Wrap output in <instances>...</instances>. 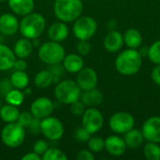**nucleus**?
<instances>
[{
  "label": "nucleus",
  "mask_w": 160,
  "mask_h": 160,
  "mask_svg": "<svg viewBox=\"0 0 160 160\" xmlns=\"http://www.w3.org/2000/svg\"><path fill=\"white\" fill-rule=\"evenodd\" d=\"M143 155L148 160H160L159 143L148 142L143 147Z\"/></svg>",
  "instance_id": "29"
},
{
  "label": "nucleus",
  "mask_w": 160,
  "mask_h": 160,
  "mask_svg": "<svg viewBox=\"0 0 160 160\" xmlns=\"http://www.w3.org/2000/svg\"><path fill=\"white\" fill-rule=\"evenodd\" d=\"M48 148H49V144L47 142H45L44 140H38L34 143L33 152L42 157V155L48 150Z\"/></svg>",
  "instance_id": "37"
},
{
  "label": "nucleus",
  "mask_w": 160,
  "mask_h": 160,
  "mask_svg": "<svg viewBox=\"0 0 160 160\" xmlns=\"http://www.w3.org/2000/svg\"><path fill=\"white\" fill-rule=\"evenodd\" d=\"M46 20L40 13L31 12L22 17L19 24V31L23 38L29 39L38 38L44 32Z\"/></svg>",
  "instance_id": "2"
},
{
  "label": "nucleus",
  "mask_w": 160,
  "mask_h": 160,
  "mask_svg": "<svg viewBox=\"0 0 160 160\" xmlns=\"http://www.w3.org/2000/svg\"><path fill=\"white\" fill-rule=\"evenodd\" d=\"M16 55L8 46L0 43V70L7 71L13 68Z\"/></svg>",
  "instance_id": "20"
},
{
  "label": "nucleus",
  "mask_w": 160,
  "mask_h": 160,
  "mask_svg": "<svg viewBox=\"0 0 160 160\" xmlns=\"http://www.w3.org/2000/svg\"><path fill=\"white\" fill-rule=\"evenodd\" d=\"M82 95V89L75 81L63 80L56 83L54 88L55 98L63 104H68L80 99Z\"/></svg>",
  "instance_id": "4"
},
{
  "label": "nucleus",
  "mask_w": 160,
  "mask_h": 160,
  "mask_svg": "<svg viewBox=\"0 0 160 160\" xmlns=\"http://www.w3.org/2000/svg\"><path fill=\"white\" fill-rule=\"evenodd\" d=\"M53 110V102L52 101V99L46 97L36 98L30 106V112L34 117L38 119H43L50 116L52 113Z\"/></svg>",
  "instance_id": "11"
},
{
  "label": "nucleus",
  "mask_w": 160,
  "mask_h": 160,
  "mask_svg": "<svg viewBox=\"0 0 160 160\" xmlns=\"http://www.w3.org/2000/svg\"><path fill=\"white\" fill-rule=\"evenodd\" d=\"M77 52L82 56H86L91 52V44L88 40H80L77 44Z\"/></svg>",
  "instance_id": "36"
},
{
  "label": "nucleus",
  "mask_w": 160,
  "mask_h": 160,
  "mask_svg": "<svg viewBox=\"0 0 160 160\" xmlns=\"http://www.w3.org/2000/svg\"><path fill=\"white\" fill-rule=\"evenodd\" d=\"M42 158L41 156L38 155L35 152H31V153H27L24 156L22 157V160H41Z\"/></svg>",
  "instance_id": "44"
},
{
  "label": "nucleus",
  "mask_w": 160,
  "mask_h": 160,
  "mask_svg": "<svg viewBox=\"0 0 160 160\" xmlns=\"http://www.w3.org/2000/svg\"><path fill=\"white\" fill-rule=\"evenodd\" d=\"M49 70L52 73L53 77H58V78H61L64 75L65 71H66L63 64L61 65L60 63L53 64V65H50Z\"/></svg>",
  "instance_id": "38"
},
{
  "label": "nucleus",
  "mask_w": 160,
  "mask_h": 160,
  "mask_svg": "<svg viewBox=\"0 0 160 160\" xmlns=\"http://www.w3.org/2000/svg\"><path fill=\"white\" fill-rule=\"evenodd\" d=\"M68 34H69V29L67 23L61 21L52 23L48 29V37L50 40L60 42V43L68 37Z\"/></svg>",
  "instance_id": "17"
},
{
  "label": "nucleus",
  "mask_w": 160,
  "mask_h": 160,
  "mask_svg": "<svg viewBox=\"0 0 160 160\" xmlns=\"http://www.w3.org/2000/svg\"><path fill=\"white\" fill-rule=\"evenodd\" d=\"M80 99L86 107H95L102 103L103 95L98 89L93 88L90 90L82 91Z\"/></svg>",
  "instance_id": "21"
},
{
  "label": "nucleus",
  "mask_w": 160,
  "mask_h": 160,
  "mask_svg": "<svg viewBox=\"0 0 160 160\" xmlns=\"http://www.w3.org/2000/svg\"><path fill=\"white\" fill-rule=\"evenodd\" d=\"M124 141L127 144L128 148L131 149H136L139 148L141 145H142L144 142V137L142 135V130L136 129V128H131L128 132L124 134Z\"/></svg>",
  "instance_id": "23"
},
{
  "label": "nucleus",
  "mask_w": 160,
  "mask_h": 160,
  "mask_svg": "<svg viewBox=\"0 0 160 160\" xmlns=\"http://www.w3.org/2000/svg\"><path fill=\"white\" fill-rule=\"evenodd\" d=\"M24 97H25V95L23 94V92L22 90L12 88L9 92H8L6 94L5 100L8 104L18 107L22 104V102L24 100Z\"/></svg>",
  "instance_id": "28"
},
{
  "label": "nucleus",
  "mask_w": 160,
  "mask_h": 160,
  "mask_svg": "<svg viewBox=\"0 0 160 160\" xmlns=\"http://www.w3.org/2000/svg\"><path fill=\"white\" fill-rule=\"evenodd\" d=\"M34 46L32 40L26 38L18 39L13 47V52L17 58H27L31 55Z\"/></svg>",
  "instance_id": "22"
},
{
  "label": "nucleus",
  "mask_w": 160,
  "mask_h": 160,
  "mask_svg": "<svg viewBox=\"0 0 160 160\" xmlns=\"http://www.w3.org/2000/svg\"><path fill=\"white\" fill-rule=\"evenodd\" d=\"M22 92H23V94H24L25 96H29V95H31L32 89H31L29 86H27V87H25V88L22 90Z\"/></svg>",
  "instance_id": "46"
},
{
  "label": "nucleus",
  "mask_w": 160,
  "mask_h": 160,
  "mask_svg": "<svg viewBox=\"0 0 160 160\" xmlns=\"http://www.w3.org/2000/svg\"><path fill=\"white\" fill-rule=\"evenodd\" d=\"M83 10L82 0H55L53 12L55 17L64 22H71L78 19Z\"/></svg>",
  "instance_id": "3"
},
{
  "label": "nucleus",
  "mask_w": 160,
  "mask_h": 160,
  "mask_svg": "<svg viewBox=\"0 0 160 160\" xmlns=\"http://www.w3.org/2000/svg\"><path fill=\"white\" fill-rule=\"evenodd\" d=\"M98 30V22L91 16H80L74 21L72 27L75 38L79 40L90 39Z\"/></svg>",
  "instance_id": "7"
},
{
  "label": "nucleus",
  "mask_w": 160,
  "mask_h": 160,
  "mask_svg": "<svg viewBox=\"0 0 160 160\" xmlns=\"http://www.w3.org/2000/svg\"><path fill=\"white\" fill-rule=\"evenodd\" d=\"M127 148L124 139L117 135L109 136L105 140V149L111 156L120 157L125 154Z\"/></svg>",
  "instance_id": "15"
},
{
  "label": "nucleus",
  "mask_w": 160,
  "mask_h": 160,
  "mask_svg": "<svg viewBox=\"0 0 160 160\" xmlns=\"http://www.w3.org/2000/svg\"><path fill=\"white\" fill-rule=\"evenodd\" d=\"M91 133L85 129L82 126L81 128H78L74 131V138L80 142H87L89 139L91 138Z\"/></svg>",
  "instance_id": "33"
},
{
  "label": "nucleus",
  "mask_w": 160,
  "mask_h": 160,
  "mask_svg": "<svg viewBox=\"0 0 160 160\" xmlns=\"http://www.w3.org/2000/svg\"><path fill=\"white\" fill-rule=\"evenodd\" d=\"M1 140L9 148H17L22 144L25 139V130L18 122L7 123L1 130Z\"/></svg>",
  "instance_id": "6"
},
{
  "label": "nucleus",
  "mask_w": 160,
  "mask_h": 160,
  "mask_svg": "<svg viewBox=\"0 0 160 160\" xmlns=\"http://www.w3.org/2000/svg\"><path fill=\"white\" fill-rule=\"evenodd\" d=\"M124 37V43L130 49H139L142 43V36L138 29L129 28L128 29Z\"/></svg>",
  "instance_id": "24"
},
{
  "label": "nucleus",
  "mask_w": 160,
  "mask_h": 160,
  "mask_svg": "<svg viewBox=\"0 0 160 160\" xmlns=\"http://www.w3.org/2000/svg\"><path fill=\"white\" fill-rule=\"evenodd\" d=\"M104 48L110 52H116L124 45V37L117 30H111L104 38Z\"/></svg>",
  "instance_id": "16"
},
{
  "label": "nucleus",
  "mask_w": 160,
  "mask_h": 160,
  "mask_svg": "<svg viewBox=\"0 0 160 160\" xmlns=\"http://www.w3.org/2000/svg\"><path fill=\"white\" fill-rule=\"evenodd\" d=\"M13 68L15 70H20V71H25L27 68V63L23 58H16Z\"/></svg>",
  "instance_id": "41"
},
{
  "label": "nucleus",
  "mask_w": 160,
  "mask_h": 160,
  "mask_svg": "<svg viewBox=\"0 0 160 160\" xmlns=\"http://www.w3.org/2000/svg\"><path fill=\"white\" fill-rule=\"evenodd\" d=\"M109 126L114 133L125 134L134 128L135 118L128 112H118L111 116Z\"/></svg>",
  "instance_id": "8"
},
{
  "label": "nucleus",
  "mask_w": 160,
  "mask_h": 160,
  "mask_svg": "<svg viewBox=\"0 0 160 160\" xmlns=\"http://www.w3.org/2000/svg\"><path fill=\"white\" fill-rule=\"evenodd\" d=\"M62 64L66 69V71L69 73H78L83 67H84V61L82 59V56L79 53H69L66 54L64 57Z\"/></svg>",
  "instance_id": "19"
},
{
  "label": "nucleus",
  "mask_w": 160,
  "mask_h": 160,
  "mask_svg": "<svg viewBox=\"0 0 160 160\" xmlns=\"http://www.w3.org/2000/svg\"><path fill=\"white\" fill-rule=\"evenodd\" d=\"M20 22L16 15L12 13H3L0 15V33L4 36H13L19 30Z\"/></svg>",
  "instance_id": "14"
},
{
  "label": "nucleus",
  "mask_w": 160,
  "mask_h": 160,
  "mask_svg": "<svg viewBox=\"0 0 160 160\" xmlns=\"http://www.w3.org/2000/svg\"><path fill=\"white\" fill-rule=\"evenodd\" d=\"M34 83L38 88H48L52 85V83H53V75L49 69L40 70L35 75Z\"/></svg>",
  "instance_id": "25"
},
{
  "label": "nucleus",
  "mask_w": 160,
  "mask_h": 160,
  "mask_svg": "<svg viewBox=\"0 0 160 160\" xmlns=\"http://www.w3.org/2000/svg\"><path fill=\"white\" fill-rule=\"evenodd\" d=\"M151 78L157 85L160 86V65H156V67L153 68Z\"/></svg>",
  "instance_id": "42"
},
{
  "label": "nucleus",
  "mask_w": 160,
  "mask_h": 160,
  "mask_svg": "<svg viewBox=\"0 0 160 160\" xmlns=\"http://www.w3.org/2000/svg\"><path fill=\"white\" fill-rule=\"evenodd\" d=\"M88 142V148L93 153H98L101 152L103 149H105V140H103L100 137H93L90 138Z\"/></svg>",
  "instance_id": "32"
},
{
  "label": "nucleus",
  "mask_w": 160,
  "mask_h": 160,
  "mask_svg": "<svg viewBox=\"0 0 160 160\" xmlns=\"http://www.w3.org/2000/svg\"><path fill=\"white\" fill-rule=\"evenodd\" d=\"M1 107H2V106H1V102H0V109H1Z\"/></svg>",
  "instance_id": "50"
},
{
  "label": "nucleus",
  "mask_w": 160,
  "mask_h": 160,
  "mask_svg": "<svg viewBox=\"0 0 160 160\" xmlns=\"http://www.w3.org/2000/svg\"><path fill=\"white\" fill-rule=\"evenodd\" d=\"M3 36H4V35H2V34L0 33V43H3V40H4Z\"/></svg>",
  "instance_id": "48"
},
{
  "label": "nucleus",
  "mask_w": 160,
  "mask_h": 160,
  "mask_svg": "<svg viewBox=\"0 0 160 160\" xmlns=\"http://www.w3.org/2000/svg\"><path fill=\"white\" fill-rule=\"evenodd\" d=\"M6 1H8V0H0V2H6Z\"/></svg>",
  "instance_id": "49"
},
{
  "label": "nucleus",
  "mask_w": 160,
  "mask_h": 160,
  "mask_svg": "<svg viewBox=\"0 0 160 160\" xmlns=\"http://www.w3.org/2000/svg\"><path fill=\"white\" fill-rule=\"evenodd\" d=\"M142 64V57L138 49H127L120 52L115 59L116 70L125 76H131L139 72Z\"/></svg>",
  "instance_id": "1"
},
{
  "label": "nucleus",
  "mask_w": 160,
  "mask_h": 160,
  "mask_svg": "<svg viewBox=\"0 0 160 160\" xmlns=\"http://www.w3.org/2000/svg\"><path fill=\"white\" fill-rule=\"evenodd\" d=\"M8 4L11 11L21 17L33 12L35 8L34 0H8Z\"/></svg>",
  "instance_id": "18"
},
{
  "label": "nucleus",
  "mask_w": 160,
  "mask_h": 160,
  "mask_svg": "<svg viewBox=\"0 0 160 160\" xmlns=\"http://www.w3.org/2000/svg\"><path fill=\"white\" fill-rule=\"evenodd\" d=\"M32 40V43H33V46L34 48L37 47V46H39V40L38 38H35V39H31Z\"/></svg>",
  "instance_id": "47"
},
{
  "label": "nucleus",
  "mask_w": 160,
  "mask_h": 160,
  "mask_svg": "<svg viewBox=\"0 0 160 160\" xmlns=\"http://www.w3.org/2000/svg\"><path fill=\"white\" fill-rule=\"evenodd\" d=\"M85 107H86V106L82 103V101L81 99H79V100H77V101H75V102H73V103L70 104V111H71V113H72L74 116H77V117L82 116V115L84 113L85 110H86Z\"/></svg>",
  "instance_id": "34"
},
{
  "label": "nucleus",
  "mask_w": 160,
  "mask_h": 160,
  "mask_svg": "<svg viewBox=\"0 0 160 160\" xmlns=\"http://www.w3.org/2000/svg\"><path fill=\"white\" fill-rule=\"evenodd\" d=\"M33 119H34V116L32 115L30 112H20L17 122L25 128L31 125Z\"/></svg>",
  "instance_id": "35"
},
{
  "label": "nucleus",
  "mask_w": 160,
  "mask_h": 160,
  "mask_svg": "<svg viewBox=\"0 0 160 160\" xmlns=\"http://www.w3.org/2000/svg\"><path fill=\"white\" fill-rule=\"evenodd\" d=\"M40 131L47 139L58 141L64 135V126L58 118L50 115L41 119Z\"/></svg>",
  "instance_id": "9"
},
{
  "label": "nucleus",
  "mask_w": 160,
  "mask_h": 160,
  "mask_svg": "<svg viewBox=\"0 0 160 160\" xmlns=\"http://www.w3.org/2000/svg\"><path fill=\"white\" fill-rule=\"evenodd\" d=\"M139 52L141 54L142 57H144V56H147L148 55V48L146 47H142V48H139Z\"/></svg>",
  "instance_id": "45"
},
{
  "label": "nucleus",
  "mask_w": 160,
  "mask_h": 160,
  "mask_svg": "<svg viewBox=\"0 0 160 160\" xmlns=\"http://www.w3.org/2000/svg\"><path fill=\"white\" fill-rule=\"evenodd\" d=\"M76 158L78 160H94L95 156L92 151L87 150V149H82V150L79 151Z\"/></svg>",
  "instance_id": "39"
},
{
  "label": "nucleus",
  "mask_w": 160,
  "mask_h": 160,
  "mask_svg": "<svg viewBox=\"0 0 160 160\" xmlns=\"http://www.w3.org/2000/svg\"><path fill=\"white\" fill-rule=\"evenodd\" d=\"M40 121H41V119H38V118L34 117V119H33L31 125L28 127V128L31 129V132H32V133L38 134V133L41 132V131H40Z\"/></svg>",
  "instance_id": "43"
},
{
  "label": "nucleus",
  "mask_w": 160,
  "mask_h": 160,
  "mask_svg": "<svg viewBox=\"0 0 160 160\" xmlns=\"http://www.w3.org/2000/svg\"><path fill=\"white\" fill-rule=\"evenodd\" d=\"M43 160H67L68 156L58 148H48V150L42 155Z\"/></svg>",
  "instance_id": "30"
},
{
  "label": "nucleus",
  "mask_w": 160,
  "mask_h": 160,
  "mask_svg": "<svg viewBox=\"0 0 160 160\" xmlns=\"http://www.w3.org/2000/svg\"><path fill=\"white\" fill-rule=\"evenodd\" d=\"M104 118L99 110L89 107L82 115V126L91 134L98 133L103 127Z\"/></svg>",
  "instance_id": "10"
},
{
  "label": "nucleus",
  "mask_w": 160,
  "mask_h": 160,
  "mask_svg": "<svg viewBox=\"0 0 160 160\" xmlns=\"http://www.w3.org/2000/svg\"><path fill=\"white\" fill-rule=\"evenodd\" d=\"M148 58L155 65H160V39L155 41L148 48Z\"/></svg>",
  "instance_id": "31"
},
{
  "label": "nucleus",
  "mask_w": 160,
  "mask_h": 160,
  "mask_svg": "<svg viewBox=\"0 0 160 160\" xmlns=\"http://www.w3.org/2000/svg\"><path fill=\"white\" fill-rule=\"evenodd\" d=\"M66 56V51L60 42L56 41H46L41 44L38 48V57L46 65H53L62 63Z\"/></svg>",
  "instance_id": "5"
},
{
  "label": "nucleus",
  "mask_w": 160,
  "mask_h": 160,
  "mask_svg": "<svg viewBox=\"0 0 160 160\" xmlns=\"http://www.w3.org/2000/svg\"><path fill=\"white\" fill-rule=\"evenodd\" d=\"M98 78L95 69L92 68H82L78 73L76 82L82 89V91L90 90L96 88L98 85Z\"/></svg>",
  "instance_id": "13"
},
{
  "label": "nucleus",
  "mask_w": 160,
  "mask_h": 160,
  "mask_svg": "<svg viewBox=\"0 0 160 160\" xmlns=\"http://www.w3.org/2000/svg\"><path fill=\"white\" fill-rule=\"evenodd\" d=\"M20 112L16 106L7 104L5 106H2L0 109V118L5 123H12L17 122L19 117Z\"/></svg>",
  "instance_id": "26"
},
{
  "label": "nucleus",
  "mask_w": 160,
  "mask_h": 160,
  "mask_svg": "<svg viewBox=\"0 0 160 160\" xmlns=\"http://www.w3.org/2000/svg\"><path fill=\"white\" fill-rule=\"evenodd\" d=\"M142 132L144 140L151 142L160 143V117H149L142 127Z\"/></svg>",
  "instance_id": "12"
},
{
  "label": "nucleus",
  "mask_w": 160,
  "mask_h": 160,
  "mask_svg": "<svg viewBox=\"0 0 160 160\" xmlns=\"http://www.w3.org/2000/svg\"><path fill=\"white\" fill-rule=\"evenodd\" d=\"M13 88L10 80L8 79H3L0 81V93L5 97L8 92H9Z\"/></svg>",
  "instance_id": "40"
},
{
  "label": "nucleus",
  "mask_w": 160,
  "mask_h": 160,
  "mask_svg": "<svg viewBox=\"0 0 160 160\" xmlns=\"http://www.w3.org/2000/svg\"><path fill=\"white\" fill-rule=\"evenodd\" d=\"M10 82L13 88L23 90L29 84V76L25 71L15 70L10 76Z\"/></svg>",
  "instance_id": "27"
}]
</instances>
